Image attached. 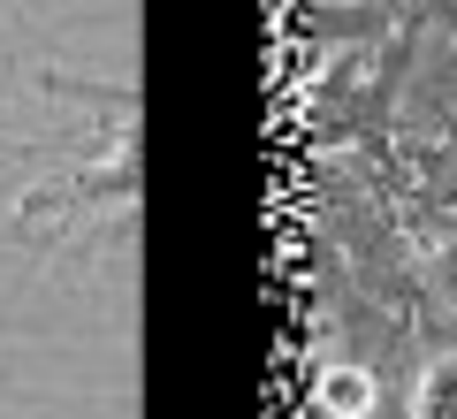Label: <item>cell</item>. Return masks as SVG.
<instances>
[{"label":"cell","mask_w":457,"mask_h":419,"mask_svg":"<svg viewBox=\"0 0 457 419\" xmlns=\"http://www.w3.org/2000/svg\"><path fill=\"white\" fill-rule=\"evenodd\" d=\"M411 419H457V358H442V366L420 381V412Z\"/></svg>","instance_id":"obj_1"},{"label":"cell","mask_w":457,"mask_h":419,"mask_svg":"<svg viewBox=\"0 0 457 419\" xmlns=\"http://www.w3.org/2000/svg\"><path fill=\"white\" fill-rule=\"evenodd\" d=\"M328 397H336V404H351V412H359V404H366V381H359V373H351V381H343V373H336V381H328Z\"/></svg>","instance_id":"obj_2"}]
</instances>
